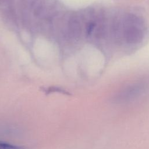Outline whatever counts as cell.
Wrapping results in <instances>:
<instances>
[{"label":"cell","mask_w":149,"mask_h":149,"mask_svg":"<svg viewBox=\"0 0 149 149\" xmlns=\"http://www.w3.org/2000/svg\"><path fill=\"white\" fill-rule=\"evenodd\" d=\"M0 149H26L23 146L11 144L0 141Z\"/></svg>","instance_id":"7a4b0ae2"},{"label":"cell","mask_w":149,"mask_h":149,"mask_svg":"<svg viewBox=\"0 0 149 149\" xmlns=\"http://www.w3.org/2000/svg\"><path fill=\"white\" fill-rule=\"evenodd\" d=\"M147 88V83L144 81L129 84L119 91L112 98V101L118 104L132 102L143 95Z\"/></svg>","instance_id":"6da1fadb"}]
</instances>
